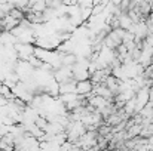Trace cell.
<instances>
[{
    "instance_id": "obj_1",
    "label": "cell",
    "mask_w": 153,
    "mask_h": 151,
    "mask_svg": "<svg viewBox=\"0 0 153 151\" xmlns=\"http://www.w3.org/2000/svg\"><path fill=\"white\" fill-rule=\"evenodd\" d=\"M92 92V82L88 80V79H83V80H77L76 82V94L79 95H86Z\"/></svg>"
},
{
    "instance_id": "obj_2",
    "label": "cell",
    "mask_w": 153,
    "mask_h": 151,
    "mask_svg": "<svg viewBox=\"0 0 153 151\" xmlns=\"http://www.w3.org/2000/svg\"><path fill=\"white\" fill-rule=\"evenodd\" d=\"M9 15L12 16V18H15V19H18V21H21L22 18H25V13H24V10L22 9H19V7H12L10 10H9Z\"/></svg>"
}]
</instances>
